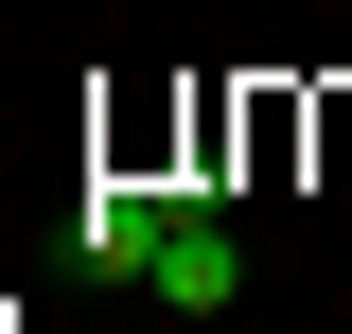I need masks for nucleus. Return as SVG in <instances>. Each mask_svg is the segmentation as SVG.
I'll list each match as a JSON object with an SVG mask.
<instances>
[{"label": "nucleus", "instance_id": "obj_2", "mask_svg": "<svg viewBox=\"0 0 352 334\" xmlns=\"http://www.w3.org/2000/svg\"><path fill=\"white\" fill-rule=\"evenodd\" d=\"M159 229H176V194H141V176H106V194L71 211V247L106 264V282H141V264H159Z\"/></svg>", "mask_w": 352, "mask_h": 334}, {"label": "nucleus", "instance_id": "obj_1", "mask_svg": "<svg viewBox=\"0 0 352 334\" xmlns=\"http://www.w3.org/2000/svg\"><path fill=\"white\" fill-rule=\"evenodd\" d=\"M141 282L176 299V317H229V229H212V194H176V229H159V264Z\"/></svg>", "mask_w": 352, "mask_h": 334}]
</instances>
